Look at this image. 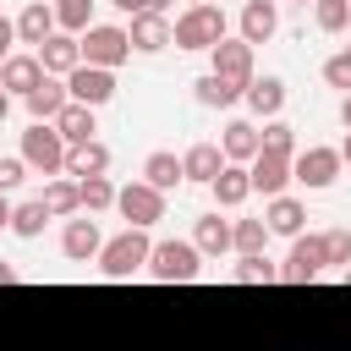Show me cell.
Listing matches in <instances>:
<instances>
[{
  "label": "cell",
  "mask_w": 351,
  "mask_h": 351,
  "mask_svg": "<svg viewBox=\"0 0 351 351\" xmlns=\"http://www.w3.org/2000/svg\"><path fill=\"white\" fill-rule=\"evenodd\" d=\"M16 154H22V165H27L33 176H66V154H71V148H66V137H60L55 126L33 121V126L22 132V148H16Z\"/></svg>",
  "instance_id": "3"
},
{
  "label": "cell",
  "mask_w": 351,
  "mask_h": 351,
  "mask_svg": "<svg viewBox=\"0 0 351 351\" xmlns=\"http://www.w3.org/2000/svg\"><path fill=\"white\" fill-rule=\"evenodd\" d=\"M263 225H269V236H302V225H307V203L302 197H269V208H263Z\"/></svg>",
  "instance_id": "22"
},
{
  "label": "cell",
  "mask_w": 351,
  "mask_h": 351,
  "mask_svg": "<svg viewBox=\"0 0 351 351\" xmlns=\"http://www.w3.org/2000/svg\"><path fill=\"white\" fill-rule=\"evenodd\" d=\"M170 5H176V0H143V11H154V16H170ZM143 11H137V16H143Z\"/></svg>",
  "instance_id": "41"
},
{
  "label": "cell",
  "mask_w": 351,
  "mask_h": 351,
  "mask_svg": "<svg viewBox=\"0 0 351 351\" xmlns=\"http://www.w3.org/2000/svg\"><path fill=\"white\" fill-rule=\"evenodd\" d=\"M291 159H296V154H269V148H263V154H258V159L247 165V170H252V192H263V203H269V197H285V192H291V181H296Z\"/></svg>",
  "instance_id": "10"
},
{
  "label": "cell",
  "mask_w": 351,
  "mask_h": 351,
  "mask_svg": "<svg viewBox=\"0 0 351 351\" xmlns=\"http://www.w3.org/2000/svg\"><path fill=\"white\" fill-rule=\"evenodd\" d=\"M66 176L71 181H88V176H110V148L93 137V143H82V148H71L66 154Z\"/></svg>",
  "instance_id": "29"
},
{
  "label": "cell",
  "mask_w": 351,
  "mask_h": 351,
  "mask_svg": "<svg viewBox=\"0 0 351 351\" xmlns=\"http://www.w3.org/2000/svg\"><path fill=\"white\" fill-rule=\"evenodd\" d=\"M269 247V225L263 219H230V252L236 258H258Z\"/></svg>",
  "instance_id": "30"
},
{
  "label": "cell",
  "mask_w": 351,
  "mask_h": 351,
  "mask_svg": "<svg viewBox=\"0 0 351 351\" xmlns=\"http://www.w3.org/2000/svg\"><path fill=\"white\" fill-rule=\"evenodd\" d=\"M186 5H214V0H186Z\"/></svg>",
  "instance_id": "49"
},
{
  "label": "cell",
  "mask_w": 351,
  "mask_h": 351,
  "mask_svg": "<svg viewBox=\"0 0 351 351\" xmlns=\"http://www.w3.org/2000/svg\"><path fill=\"white\" fill-rule=\"evenodd\" d=\"M38 82H44V66H38V55H33V49H16V55L0 66V88H5V93H16V99H27Z\"/></svg>",
  "instance_id": "18"
},
{
  "label": "cell",
  "mask_w": 351,
  "mask_h": 351,
  "mask_svg": "<svg viewBox=\"0 0 351 351\" xmlns=\"http://www.w3.org/2000/svg\"><path fill=\"white\" fill-rule=\"evenodd\" d=\"M291 5H318V0H291Z\"/></svg>",
  "instance_id": "50"
},
{
  "label": "cell",
  "mask_w": 351,
  "mask_h": 351,
  "mask_svg": "<svg viewBox=\"0 0 351 351\" xmlns=\"http://www.w3.org/2000/svg\"><path fill=\"white\" fill-rule=\"evenodd\" d=\"M22 104H27V115H33V121L55 126V121H60V110L71 104V93H66V82H60V77H44V82H38V88H33Z\"/></svg>",
  "instance_id": "20"
},
{
  "label": "cell",
  "mask_w": 351,
  "mask_h": 351,
  "mask_svg": "<svg viewBox=\"0 0 351 351\" xmlns=\"http://www.w3.org/2000/svg\"><path fill=\"white\" fill-rule=\"evenodd\" d=\"M33 55H38L44 77H60V82H66V77L82 66V38H71V33H55V38H44Z\"/></svg>",
  "instance_id": "13"
},
{
  "label": "cell",
  "mask_w": 351,
  "mask_h": 351,
  "mask_svg": "<svg viewBox=\"0 0 351 351\" xmlns=\"http://www.w3.org/2000/svg\"><path fill=\"white\" fill-rule=\"evenodd\" d=\"M258 137H263V148H269V154H296V126H291V121H280V115H274V121H263V126H258Z\"/></svg>",
  "instance_id": "36"
},
{
  "label": "cell",
  "mask_w": 351,
  "mask_h": 351,
  "mask_svg": "<svg viewBox=\"0 0 351 351\" xmlns=\"http://www.w3.org/2000/svg\"><path fill=\"white\" fill-rule=\"evenodd\" d=\"M38 203H44L49 219H77V214H82V192H77L71 176H49L44 192H38Z\"/></svg>",
  "instance_id": "21"
},
{
  "label": "cell",
  "mask_w": 351,
  "mask_h": 351,
  "mask_svg": "<svg viewBox=\"0 0 351 351\" xmlns=\"http://www.w3.org/2000/svg\"><path fill=\"white\" fill-rule=\"evenodd\" d=\"M77 192H82V214H110L121 197V186L110 176H88V181H77Z\"/></svg>",
  "instance_id": "32"
},
{
  "label": "cell",
  "mask_w": 351,
  "mask_h": 351,
  "mask_svg": "<svg viewBox=\"0 0 351 351\" xmlns=\"http://www.w3.org/2000/svg\"><path fill=\"white\" fill-rule=\"evenodd\" d=\"M230 280H236V285H269V280H280V263H269L263 252H258V258H236Z\"/></svg>",
  "instance_id": "35"
},
{
  "label": "cell",
  "mask_w": 351,
  "mask_h": 351,
  "mask_svg": "<svg viewBox=\"0 0 351 351\" xmlns=\"http://www.w3.org/2000/svg\"><path fill=\"white\" fill-rule=\"evenodd\" d=\"M49 5H55V27L71 33V38H82L93 27V5L99 0H49Z\"/></svg>",
  "instance_id": "31"
},
{
  "label": "cell",
  "mask_w": 351,
  "mask_h": 351,
  "mask_svg": "<svg viewBox=\"0 0 351 351\" xmlns=\"http://www.w3.org/2000/svg\"><path fill=\"white\" fill-rule=\"evenodd\" d=\"M340 159H346V165H351V132H346V143H340Z\"/></svg>",
  "instance_id": "47"
},
{
  "label": "cell",
  "mask_w": 351,
  "mask_h": 351,
  "mask_svg": "<svg viewBox=\"0 0 351 351\" xmlns=\"http://www.w3.org/2000/svg\"><path fill=\"white\" fill-rule=\"evenodd\" d=\"M11 44H16V16H0V66H5L11 55H16Z\"/></svg>",
  "instance_id": "40"
},
{
  "label": "cell",
  "mask_w": 351,
  "mask_h": 351,
  "mask_svg": "<svg viewBox=\"0 0 351 351\" xmlns=\"http://www.w3.org/2000/svg\"><path fill=\"white\" fill-rule=\"evenodd\" d=\"M148 258H154V241H148V230H121V236H110L104 241V252H99V274L104 280H132V274H148Z\"/></svg>",
  "instance_id": "1"
},
{
  "label": "cell",
  "mask_w": 351,
  "mask_h": 351,
  "mask_svg": "<svg viewBox=\"0 0 351 351\" xmlns=\"http://www.w3.org/2000/svg\"><path fill=\"white\" fill-rule=\"evenodd\" d=\"M126 33H132V55H159V49H170V44H176L170 16H154V11L132 16V22H126Z\"/></svg>",
  "instance_id": "15"
},
{
  "label": "cell",
  "mask_w": 351,
  "mask_h": 351,
  "mask_svg": "<svg viewBox=\"0 0 351 351\" xmlns=\"http://www.w3.org/2000/svg\"><path fill=\"white\" fill-rule=\"evenodd\" d=\"M291 170H296V186L324 192V186H335V181H340L346 159H340V148H329V143H307V148H296Z\"/></svg>",
  "instance_id": "6"
},
{
  "label": "cell",
  "mask_w": 351,
  "mask_h": 351,
  "mask_svg": "<svg viewBox=\"0 0 351 351\" xmlns=\"http://www.w3.org/2000/svg\"><path fill=\"white\" fill-rule=\"evenodd\" d=\"M5 115H11V93L0 88V121H5Z\"/></svg>",
  "instance_id": "46"
},
{
  "label": "cell",
  "mask_w": 351,
  "mask_h": 351,
  "mask_svg": "<svg viewBox=\"0 0 351 351\" xmlns=\"http://www.w3.org/2000/svg\"><path fill=\"white\" fill-rule=\"evenodd\" d=\"M346 60H351V44H346Z\"/></svg>",
  "instance_id": "51"
},
{
  "label": "cell",
  "mask_w": 351,
  "mask_h": 351,
  "mask_svg": "<svg viewBox=\"0 0 351 351\" xmlns=\"http://www.w3.org/2000/svg\"><path fill=\"white\" fill-rule=\"evenodd\" d=\"M44 203L38 197H27V203H16L11 208V236H22V241H33V236H44Z\"/></svg>",
  "instance_id": "33"
},
{
  "label": "cell",
  "mask_w": 351,
  "mask_h": 351,
  "mask_svg": "<svg viewBox=\"0 0 351 351\" xmlns=\"http://www.w3.org/2000/svg\"><path fill=\"white\" fill-rule=\"evenodd\" d=\"M55 132L66 137V148H82V143H93V132H99V110H88V104H66L60 121H55Z\"/></svg>",
  "instance_id": "25"
},
{
  "label": "cell",
  "mask_w": 351,
  "mask_h": 351,
  "mask_svg": "<svg viewBox=\"0 0 351 351\" xmlns=\"http://www.w3.org/2000/svg\"><path fill=\"white\" fill-rule=\"evenodd\" d=\"M126 60H132V33H126L121 22H93V27L82 33V66L115 71V66H126Z\"/></svg>",
  "instance_id": "5"
},
{
  "label": "cell",
  "mask_w": 351,
  "mask_h": 351,
  "mask_svg": "<svg viewBox=\"0 0 351 351\" xmlns=\"http://www.w3.org/2000/svg\"><path fill=\"white\" fill-rule=\"evenodd\" d=\"M66 93H71V104L104 110V104L115 99V71H104V66H77V71L66 77Z\"/></svg>",
  "instance_id": "9"
},
{
  "label": "cell",
  "mask_w": 351,
  "mask_h": 351,
  "mask_svg": "<svg viewBox=\"0 0 351 351\" xmlns=\"http://www.w3.org/2000/svg\"><path fill=\"white\" fill-rule=\"evenodd\" d=\"M236 33H241L252 49H258V44H269V38L280 33V0H247V5H241Z\"/></svg>",
  "instance_id": "14"
},
{
  "label": "cell",
  "mask_w": 351,
  "mask_h": 351,
  "mask_svg": "<svg viewBox=\"0 0 351 351\" xmlns=\"http://www.w3.org/2000/svg\"><path fill=\"white\" fill-rule=\"evenodd\" d=\"M340 126H346V132H351V93H346V99H340Z\"/></svg>",
  "instance_id": "45"
},
{
  "label": "cell",
  "mask_w": 351,
  "mask_h": 351,
  "mask_svg": "<svg viewBox=\"0 0 351 351\" xmlns=\"http://www.w3.org/2000/svg\"><path fill=\"white\" fill-rule=\"evenodd\" d=\"M208 71H214V77H230V82H241V88H247V82L258 77V71H252V44H247L241 33L219 38V44L208 49Z\"/></svg>",
  "instance_id": "8"
},
{
  "label": "cell",
  "mask_w": 351,
  "mask_h": 351,
  "mask_svg": "<svg viewBox=\"0 0 351 351\" xmlns=\"http://www.w3.org/2000/svg\"><path fill=\"white\" fill-rule=\"evenodd\" d=\"M60 27H55V5L49 0H27L22 11H16V44H27V49H38L44 38H55Z\"/></svg>",
  "instance_id": "16"
},
{
  "label": "cell",
  "mask_w": 351,
  "mask_h": 351,
  "mask_svg": "<svg viewBox=\"0 0 351 351\" xmlns=\"http://www.w3.org/2000/svg\"><path fill=\"white\" fill-rule=\"evenodd\" d=\"M0 285H16V263H5V258H0Z\"/></svg>",
  "instance_id": "43"
},
{
  "label": "cell",
  "mask_w": 351,
  "mask_h": 351,
  "mask_svg": "<svg viewBox=\"0 0 351 351\" xmlns=\"http://www.w3.org/2000/svg\"><path fill=\"white\" fill-rule=\"evenodd\" d=\"M219 148H225V165H252L258 154H263V137H258V126L252 121H225V132H219Z\"/></svg>",
  "instance_id": "17"
},
{
  "label": "cell",
  "mask_w": 351,
  "mask_h": 351,
  "mask_svg": "<svg viewBox=\"0 0 351 351\" xmlns=\"http://www.w3.org/2000/svg\"><path fill=\"white\" fill-rule=\"evenodd\" d=\"M115 214H121L132 230H148V225L165 219V192H154L148 181H126L121 197H115Z\"/></svg>",
  "instance_id": "7"
},
{
  "label": "cell",
  "mask_w": 351,
  "mask_h": 351,
  "mask_svg": "<svg viewBox=\"0 0 351 351\" xmlns=\"http://www.w3.org/2000/svg\"><path fill=\"white\" fill-rule=\"evenodd\" d=\"M203 274V252L192 241H154V258H148V280L159 285H186Z\"/></svg>",
  "instance_id": "4"
},
{
  "label": "cell",
  "mask_w": 351,
  "mask_h": 351,
  "mask_svg": "<svg viewBox=\"0 0 351 351\" xmlns=\"http://www.w3.org/2000/svg\"><path fill=\"white\" fill-rule=\"evenodd\" d=\"M340 280H346V285H351V263H346V269H340Z\"/></svg>",
  "instance_id": "48"
},
{
  "label": "cell",
  "mask_w": 351,
  "mask_h": 351,
  "mask_svg": "<svg viewBox=\"0 0 351 351\" xmlns=\"http://www.w3.org/2000/svg\"><path fill=\"white\" fill-rule=\"evenodd\" d=\"M192 247H197L203 258H225V252H230V219H219V208L203 214V219L192 225Z\"/></svg>",
  "instance_id": "28"
},
{
  "label": "cell",
  "mask_w": 351,
  "mask_h": 351,
  "mask_svg": "<svg viewBox=\"0 0 351 351\" xmlns=\"http://www.w3.org/2000/svg\"><path fill=\"white\" fill-rule=\"evenodd\" d=\"M192 99H197L203 110H230V104H241V99H247V88H241V82H230V77L203 71V77L192 82Z\"/></svg>",
  "instance_id": "23"
},
{
  "label": "cell",
  "mask_w": 351,
  "mask_h": 351,
  "mask_svg": "<svg viewBox=\"0 0 351 351\" xmlns=\"http://www.w3.org/2000/svg\"><path fill=\"white\" fill-rule=\"evenodd\" d=\"M170 27H176V49H192V55H208L219 38H230V22L219 5H186Z\"/></svg>",
  "instance_id": "2"
},
{
  "label": "cell",
  "mask_w": 351,
  "mask_h": 351,
  "mask_svg": "<svg viewBox=\"0 0 351 351\" xmlns=\"http://www.w3.org/2000/svg\"><path fill=\"white\" fill-rule=\"evenodd\" d=\"M324 82H329V88H340V99L351 93V60H346V49L324 60Z\"/></svg>",
  "instance_id": "39"
},
{
  "label": "cell",
  "mask_w": 351,
  "mask_h": 351,
  "mask_svg": "<svg viewBox=\"0 0 351 351\" xmlns=\"http://www.w3.org/2000/svg\"><path fill=\"white\" fill-rule=\"evenodd\" d=\"M11 208H16V203H11L5 192H0V230H11Z\"/></svg>",
  "instance_id": "42"
},
{
  "label": "cell",
  "mask_w": 351,
  "mask_h": 351,
  "mask_svg": "<svg viewBox=\"0 0 351 351\" xmlns=\"http://www.w3.org/2000/svg\"><path fill=\"white\" fill-rule=\"evenodd\" d=\"M208 192H214V203H219V208H241V203L252 197V170H247V165H225V170H219V181H214Z\"/></svg>",
  "instance_id": "27"
},
{
  "label": "cell",
  "mask_w": 351,
  "mask_h": 351,
  "mask_svg": "<svg viewBox=\"0 0 351 351\" xmlns=\"http://www.w3.org/2000/svg\"><path fill=\"white\" fill-rule=\"evenodd\" d=\"M313 27L329 33V38L346 33V27H351V0H318V5H313Z\"/></svg>",
  "instance_id": "34"
},
{
  "label": "cell",
  "mask_w": 351,
  "mask_h": 351,
  "mask_svg": "<svg viewBox=\"0 0 351 351\" xmlns=\"http://www.w3.org/2000/svg\"><path fill=\"white\" fill-rule=\"evenodd\" d=\"M181 170H186L192 186H214L219 170H225V148H219V143H192V148L181 154Z\"/></svg>",
  "instance_id": "19"
},
{
  "label": "cell",
  "mask_w": 351,
  "mask_h": 351,
  "mask_svg": "<svg viewBox=\"0 0 351 351\" xmlns=\"http://www.w3.org/2000/svg\"><path fill=\"white\" fill-rule=\"evenodd\" d=\"M110 5H115V11H126V16H137V11H143V0H110Z\"/></svg>",
  "instance_id": "44"
},
{
  "label": "cell",
  "mask_w": 351,
  "mask_h": 351,
  "mask_svg": "<svg viewBox=\"0 0 351 351\" xmlns=\"http://www.w3.org/2000/svg\"><path fill=\"white\" fill-rule=\"evenodd\" d=\"M143 181H148L154 192H176V186L186 181V170H181V159H176L170 148H154V154L143 159Z\"/></svg>",
  "instance_id": "26"
},
{
  "label": "cell",
  "mask_w": 351,
  "mask_h": 351,
  "mask_svg": "<svg viewBox=\"0 0 351 351\" xmlns=\"http://www.w3.org/2000/svg\"><path fill=\"white\" fill-rule=\"evenodd\" d=\"M247 110H252L258 121H274V115L285 110V82H280V77H252V82H247Z\"/></svg>",
  "instance_id": "24"
},
{
  "label": "cell",
  "mask_w": 351,
  "mask_h": 351,
  "mask_svg": "<svg viewBox=\"0 0 351 351\" xmlns=\"http://www.w3.org/2000/svg\"><path fill=\"white\" fill-rule=\"evenodd\" d=\"M60 252H66V263H99V252H104V230L93 225V219H66V230H60Z\"/></svg>",
  "instance_id": "12"
},
{
  "label": "cell",
  "mask_w": 351,
  "mask_h": 351,
  "mask_svg": "<svg viewBox=\"0 0 351 351\" xmlns=\"http://www.w3.org/2000/svg\"><path fill=\"white\" fill-rule=\"evenodd\" d=\"M27 176H33V170L22 165V154H0V192H5V197H11V192L27 181Z\"/></svg>",
  "instance_id": "38"
},
{
  "label": "cell",
  "mask_w": 351,
  "mask_h": 351,
  "mask_svg": "<svg viewBox=\"0 0 351 351\" xmlns=\"http://www.w3.org/2000/svg\"><path fill=\"white\" fill-rule=\"evenodd\" d=\"M324 258H329V269H346L351 263V230H324Z\"/></svg>",
  "instance_id": "37"
},
{
  "label": "cell",
  "mask_w": 351,
  "mask_h": 351,
  "mask_svg": "<svg viewBox=\"0 0 351 351\" xmlns=\"http://www.w3.org/2000/svg\"><path fill=\"white\" fill-rule=\"evenodd\" d=\"M324 269H329V258H324V236H296V241H291V258L280 263V280L307 285V280H318Z\"/></svg>",
  "instance_id": "11"
}]
</instances>
